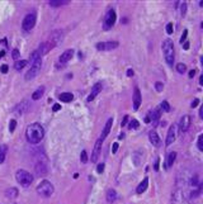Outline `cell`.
Returning a JSON list of instances; mask_svg holds the SVG:
<instances>
[{
  "instance_id": "cell-51",
  "label": "cell",
  "mask_w": 203,
  "mask_h": 204,
  "mask_svg": "<svg viewBox=\"0 0 203 204\" xmlns=\"http://www.w3.org/2000/svg\"><path fill=\"white\" fill-rule=\"evenodd\" d=\"M183 48H184V50H188V48H189V43H188V42H184Z\"/></svg>"
},
{
  "instance_id": "cell-18",
  "label": "cell",
  "mask_w": 203,
  "mask_h": 204,
  "mask_svg": "<svg viewBox=\"0 0 203 204\" xmlns=\"http://www.w3.org/2000/svg\"><path fill=\"white\" fill-rule=\"evenodd\" d=\"M28 109V102L27 100H24V102H22L19 105H18L17 108H15V113L17 114H23V113H26V110Z\"/></svg>"
},
{
  "instance_id": "cell-9",
  "label": "cell",
  "mask_w": 203,
  "mask_h": 204,
  "mask_svg": "<svg viewBox=\"0 0 203 204\" xmlns=\"http://www.w3.org/2000/svg\"><path fill=\"white\" fill-rule=\"evenodd\" d=\"M74 56V51L72 50H66L61 56H60V59H59V65H57V67H62V66H65L70 60H71V57Z\"/></svg>"
},
{
  "instance_id": "cell-52",
  "label": "cell",
  "mask_w": 203,
  "mask_h": 204,
  "mask_svg": "<svg viewBox=\"0 0 203 204\" xmlns=\"http://www.w3.org/2000/svg\"><path fill=\"white\" fill-rule=\"evenodd\" d=\"M199 117L203 118V108L202 107H201V110H199Z\"/></svg>"
},
{
  "instance_id": "cell-8",
  "label": "cell",
  "mask_w": 203,
  "mask_h": 204,
  "mask_svg": "<svg viewBox=\"0 0 203 204\" xmlns=\"http://www.w3.org/2000/svg\"><path fill=\"white\" fill-rule=\"evenodd\" d=\"M191 123H192V118L186 114V116H183L180 118V122H179V129H180V132L184 133V132H187L189 127H191Z\"/></svg>"
},
{
  "instance_id": "cell-15",
  "label": "cell",
  "mask_w": 203,
  "mask_h": 204,
  "mask_svg": "<svg viewBox=\"0 0 203 204\" xmlns=\"http://www.w3.org/2000/svg\"><path fill=\"white\" fill-rule=\"evenodd\" d=\"M141 104V93L138 88H135V93H133V108L137 110L140 108Z\"/></svg>"
},
{
  "instance_id": "cell-28",
  "label": "cell",
  "mask_w": 203,
  "mask_h": 204,
  "mask_svg": "<svg viewBox=\"0 0 203 204\" xmlns=\"http://www.w3.org/2000/svg\"><path fill=\"white\" fill-rule=\"evenodd\" d=\"M104 45H105V51H108V50H113V48H117V47H118V42H116V41H112V42H104Z\"/></svg>"
},
{
  "instance_id": "cell-1",
  "label": "cell",
  "mask_w": 203,
  "mask_h": 204,
  "mask_svg": "<svg viewBox=\"0 0 203 204\" xmlns=\"http://www.w3.org/2000/svg\"><path fill=\"white\" fill-rule=\"evenodd\" d=\"M45 137V129L40 123H32L26 129V138L29 143H40Z\"/></svg>"
},
{
  "instance_id": "cell-6",
  "label": "cell",
  "mask_w": 203,
  "mask_h": 204,
  "mask_svg": "<svg viewBox=\"0 0 203 204\" xmlns=\"http://www.w3.org/2000/svg\"><path fill=\"white\" fill-rule=\"evenodd\" d=\"M116 19H117V14L113 9L108 10V13L105 14V18H104V22H103V28L104 29H109L112 28L116 23Z\"/></svg>"
},
{
  "instance_id": "cell-34",
  "label": "cell",
  "mask_w": 203,
  "mask_h": 204,
  "mask_svg": "<svg viewBox=\"0 0 203 204\" xmlns=\"http://www.w3.org/2000/svg\"><path fill=\"white\" fill-rule=\"evenodd\" d=\"M80 160H81V164H86V162H88V154H86V151H83V152H81Z\"/></svg>"
},
{
  "instance_id": "cell-20",
  "label": "cell",
  "mask_w": 203,
  "mask_h": 204,
  "mask_svg": "<svg viewBox=\"0 0 203 204\" xmlns=\"http://www.w3.org/2000/svg\"><path fill=\"white\" fill-rule=\"evenodd\" d=\"M59 99L62 102V103H70L72 99H74V95L71 93H62L61 95H59Z\"/></svg>"
},
{
  "instance_id": "cell-33",
  "label": "cell",
  "mask_w": 203,
  "mask_h": 204,
  "mask_svg": "<svg viewBox=\"0 0 203 204\" xmlns=\"http://www.w3.org/2000/svg\"><path fill=\"white\" fill-rule=\"evenodd\" d=\"M15 127H17V122L14 119H12L10 123H9V131H10V133H13L15 131Z\"/></svg>"
},
{
  "instance_id": "cell-23",
  "label": "cell",
  "mask_w": 203,
  "mask_h": 204,
  "mask_svg": "<svg viewBox=\"0 0 203 204\" xmlns=\"http://www.w3.org/2000/svg\"><path fill=\"white\" fill-rule=\"evenodd\" d=\"M7 152H8V146L7 145H2V146H0V164H3L5 161Z\"/></svg>"
},
{
  "instance_id": "cell-4",
  "label": "cell",
  "mask_w": 203,
  "mask_h": 204,
  "mask_svg": "<svg viewBox=\"0 0 203 204\" xmlns=\"http://www.w3.org/2000/svg\"><path fill=\"white\" fill-rule=\"evenodd\" d=\"M36 190H37V193H38L40 195H42V197H45V198H48V197H51V195L53 194L55 188H53V185L51 184V181L43 180V181L40 183V185L37 187Z\"/></svg>"
},
{
  "instance_id": "cell-45",
  "label": "cell",
  "mask_w": 203,
  "mask_h": 204,
  "mask_svg": "<svg viewBox=\"0 0 203 204\" xmlns=\"http://www.w3.org/2000/svg\"><path fill=\"white\" fill-rule=\"evenodd\" d=\"M198 105H199V99H194V100L192 102V104H191L192 108H196V107H198Z\"/></svg>"
},
{
  "instance_id": "cell-27",
  "label": "cell",
  "mask_w": 203,
  "mask_h": 204,
  "mask_svg": "<svg viewBox=\"0 0 203 204\" xmlns=\"http://www.w3.org/2000/svg\"><path fill=\"white\" fill-rule=\"evenodd\" d=\"M5 194H7L8 198H17L18 197V189L17 188H10V189H8L5 192Z\"/></svg>"
},
{
  "instance_id": "cell-17",
  "label": "cell",
  "mask_w": 203,
  "mask_h": 204,
  "mask_svg": "<svg viewBox=\"0 0 203 204\" xmlns=\"http://www.w3.org/2000/svg\"><path fill=\"white\" fill-rule=\"evenodd\" d=\"M147 185H149V178H145V179L140 183V185L137 187V189H136L137 194H142V193L147 189Z\"/></svg>"
},
{
  "instance_id": "cell-25",
  "label": "cell",
  "mask_w": 203,
  "mask_h": 204,
  "mask_svg": "<svg viewBox=\"0 0 203 204\" xmlns=\"http://www.w3.org/2000/svg\"><path fill=\"white\" fill-rule=\"evenodd\" d=\"M116 199H117V194H116V190H113V189L108 190V193H107V200H108L109 203H113Z\"/></svg>"
},
{
  "instance_id": "cell-29",
  "label": "cell",
  "mask_w": 203,
  "mask_h": 204,
  "mask_svg": "<svg viewBox=\"0 0 203 204\" xmlns=\"http://www.w3.org/2000/svg\"><path fill=\"white\" fill-rule=\"evenodd\" d=\"M176 71L179 72V74H184L187 71V66L184 65V64H178L176 65Z\"/></svg>"
},
{
  "instance_id": "cell-13",
  "label": "cell",
  "mask_w": 203,
  "mask_h": 204,
  "mask_svg": "<svg viewBox=\"0 0 203 204\" xmlns=\"http://www.w3.org/2000/svg\"><path fill=\"white\" fill-rule=\"evenodd\" d=\"M112 124H113V118H109V119L107 121V123H105V127H104V129H103V133H102V136H100V140H102V141H104V140L107 138V136L109 135L110 128H112Z\"/></svg>"
},
{
  "instance_id": "cell-36",
  "label": "cell",
  "mask_w": 203,
  "mask_h": 204,
  "mask_svg": "<svg viewBox=\"0 0 203 204\" xmlns=\"http://www.w3.org/2000/svg\"><path fill=\"white\" fill-rule=\"evenodd\" d=\"M202 142H203V136L201 135V136L198 137V143H197V145H198V150H199V151H203V145H202Z\"/></svg>"
},
{
  "instance_id": "cell-53",
  "label": "cell",
  "mask_w": 203,
  "mask_h": 204,
  "mask_svg": "<svg viewBox=\"0 0 203 204\" xmlns=\"http://www.w3.org/2000/svg\"><path fill=\"white\" fill-rule=\"evenodd\" d=\"M199 84H201V85L203 84V76H201V78H199Z\"/></svg>"
},
{
  "instance_id": "cell-48",
  "label": "cell",
  "mask_w": 203,
  "mask_h": 204,
  "mask_svg": "<svg viewBox=\"0 0 203 204\" xmlns=\"http://www.w3.org/2000/svg\"><path fill=\"white\" fill-rule=\"evenodd\" d=\"M52 109H53V112H57V110H60V109H61V105H60V104H55Z\"/></svg>"
},
{
  "instance_id": "cell-3",
  "label": "cell",
  "mask_w": 203,
  "mask_h": 204,
  "mask_svg": "<svg viewBox=\"0 0 203 204\" xmlns=\"http://www.w3.org/2000/svg\"><path fill=\"white\" fill-rule=\"evenodd\" d=\"M162 52L165 61L168 62V65H173L174 62V45L172 40H165L162 42Z\"/></svg>"
},
{
  "instance_id": "cell-39",
  "label": "cell",
  "mask_w": 203,
  "mask_h": 204,
  "mask_svg": "<svg viewBox=\"0 0 203 204\" xmlns=\"http://www.w3.org/2000/svg\"><path fill=\"white\" fill-rule=\"evenodd\" d=\"M104 168H105V165H104V164H99V165H98V168H97V173H98V174H102V173L104 171Z\"/></svg>"
},
{
  "instance_id": "cell-26",
  "label": "cell",
  "mask_w": 203,
  "mask_h": 204,
  "mask_svg": "<svg viewBox=\"0 0 203 204\" xmlns=\"http://www.w3.org/2000/svg\"><path fill=\"white\" fill-rule=\"evenodd\" d=\"M27 64H28V62H27L26 60H21V61H17V62L14 64V69H15V70H18V71H21L22 69H24V67L27 66Z\"/></svg>"
},
{
  "instance_id": "cell-44",
  "label": "cell",
  "mask_w": 203,
  "mask_h": 204,
  "mask_svg": "<svg viewBox=\"0 0 203 204\" xmlns=\"http://www.w3.org/2000/svg\"><path fill=\"white\" fill-rule=\"evenodd\" d=\"M8 70H9V67H8V65H3L2 67H0V71H2L3 74H7V72H8Z\"/></svg>"
},
{
  "instance_id": "cell-14",
  "label": "cell",
  "mask_w": 203,
  "mask_h": 204,
  "mask_svg": "<svg viewBox=\"0 0 203 204\" xmlns=\"http://www.w3.org/2000/svg\"><path fill=\"white\" fill-rule=\"evenodd\" d=\"M160 116H161V113H160V109H159V108H156V109H154V110H152V112H150V114L147 116V117H149V119H150V123L156 124V123H157V121L160 119Z\"/></svg>"
},
{
  "instance_id": "cell-50",
  "label": "cell",
  "mask_w": 203,
  "mask_h": 204,
  "mask_svg": "<svg viewBox=\"0 0 203 204\" xmlns=\"http://www.w3.org/2000/svg\"><path fill=\"white\" fill-rule=\"evenodd\" d=\"M127 76H133V70L128 69V70H127Z\"/></svg>"
},
{
  "instance_id": "cell-42",
  "label": "cell",
  "mask_w": 203,
  "mask_h": 204,
  "mask_svg": "<svg viewBox=\"0 0 203 204\" xmlns=\"http://www.w3.org/2000/svg\"><path fill=\"white\" fill-rule=\"evenodd\" d=\"M173 23H169L168 26H167V32H168V34H172L173 33Z\"/></svg>"
},
{
  "instance_id": "cell-30",
  "label": "cell",
  "mask_w": 203,
  "mask_h": 204,
  "mask_svg": "<svg viewBox=\"0 0 203 204\" xmlns=\"http://www.w3.org/2000/svg\"><path fill=\"white\" fill-rule=\"evenodd\" d=\"M160 108L164 110V112H169V110H170V105H169V103H168L167 100L161 102V105H160Z\"/></svg>"
},
{
  "instance_id": "cell-11",
  "label": "cell",
  "mask_w": 203,
  "mask_h": 204,
  "mask_svg": "<svg viewBox=\"0 0 203 204\" xmlns=\"http://www.w3.org/2000/svg\"><path fill=\"white\" fill-rule=\"evenodd\" d=\"M175 137H176V126L173 124L170 126L169 131H168V135H167V141H165V145L167 146H170L174 141H175Z\"/></svg>"
},
{
  "instance_id": "cell-12",
  "label": "cell",
  "mask_w": 203,
  "mask_h": 204,
  "mask_svg": "<svg viewBox=\"0 0 203 204\" xmlns=\"http://www.w3.org/2000/svg\"><path fill=\"white\" fill-rule=\"evenodd\" d=\"M100 91H102V83H97V84H94L93 88H91V91H90V94H89V97H88L86 100H88V102L94 100L95 97L99 94Z\"/></svg>"
},
{
  "instance_id": "cell-47",
  "label": "cell",
  "mask_w": 203,
  "mask_h": 204,
  "mask_svg": "<svg viewBox=\"0 0 203 204\" xmlns=\"http://www.w3.org/2000/svg\"><path fill=\"white\" fill-rule=\"evenodd\" d=\"M127 122H128V116H124L123 117V119H122V122H121V126L123 127V126H126L127 124Z\"/></svg>"
},
{
  "instance_id": "cell-46",
  "label": "cell",
  "mask_w": 203,
  "mask_h": 204,
  "mask_svg": "<svg viewBox=\"0 0 203 204\" xmlns=\"http://www.w3.org/2000/svg\"><path fill=\"white\" fill-rule=\"evenodd\" d=\"M159 164H160V159H156L155 165H154V169H155V171H159Z\"/></svg>"
},
{
  "instance_id": "cell-16",
  "label": "cell",
  "mask_w": 203,
  "mask_h": 204,
  "mask_svg": "<svg viewBox=\"0 0 203 204\" xmlns=\"http://www.w3.org/2000/svg\"><path fill=\"white\" fill-rule=\"evenodd\" d=\"M149 140H150V142L155 146V147H159L160 145H161V141H160V138H159V136H157V133L156 132H154V131H151L150 133H149Z\"/></svg>"
},
{
  "instance_id": "cell-22",
  "label": "cell",
  "mask_w": 203,
  "mask_h": 204,
  "mask_svg": "<svg viewBox=\"0 0 203 204\" xmlns=\"http://www.w3.org/2000/svg\"><path fill=\"white\" fill-rule=\"evenodd\" d=\"M43 93H45V88H43V86L38 88V89H37V90L33 93V94H32V99H33V100H38V99H41L42 95H43Z\"/></svg>"
},
{
  "instance_id": "cell-43",
  "label": "cell",
  "mask_w": 203,
  "mask_h": 204,
  "mask_svg": "<svg viewBox=\"0 0 203 204\" xmlns=\"http://www.w3.org/2000/svg\"><path fill=\"white\" fill-rule=\"evenodd\" d=\"M118 143L116 142V143H113V147H112V154H117V151H118Z\"/></svg>"
},
{
  "instance_id": "cell-5",
  "label": "cell",
  "mask_w": 203,
  "mask_h": 204,
  "mask_svg": "<svg viewBox=\"0 0 203 204\" xmlns=\"http://www.w3.org/2000/svg\"><path fill=\"white\" fill-rule=\"evenodd\" d=\"M15 179H17V181L19 183L22 187H24V188L29 187V185L32 184V181H33L32 174L28 173L27 170H18L17 174H15Z\"/></svg>"
},
{
  "instance_id": "cell-54",
  "label": "cell",
  "mask_w": 203,
  "mask_h": 204,
  "mask_svg": "<svg viewBox=\"0 0 203 204\" xmlns=\"http://www.w3.org/2000/svg\"><path fill=\"white\" fill-rule=\"evenodd\" d=\"M145 122H146V123H150V119H149V117H146V118H145Z\"/></svg>"
},
{
  "instance_id": "cell-10",
  "label": "cell",
  "mask_w": 203,
  "mask_h": 204,
  "mask_svg": "<svg viewBox=\"0 0 203 204\" xmlns=\"http://www.w3.org/2000/svg\"><path fill=\"white\" fill-rule=\"evenodd\" d=\"M102 140L99 138L95 145H94V148H93V154H91V162H97L99 156H100V152H102Z\"/></svg>"
},
{
  "instance_id": "cell-49",
  "label": "cell",
  "mask_w": 203,
  "mask_h": 204,
  "mask_svg": "<svg viewBox=\"0 0 203 204\" xmlns=\"http://www.w3.org/2000/svg\"><path fill=\"white\" fill-rule=\"evenodd\" d=\"M196 72H197L196 70H191V71H189V75H188V76H189L191 79H192V78H194V75H196Z\"/></svg>"
},
{
  "instance_id": "cell-2",
  "label": "cell",
  "mask_w": 203,
  "mask_h": 204,
  "mask_svg": "<svg viewBox=\"0 0 203 204\" xmlns=\"http://www.w3.org/2000/svg\"><path fill=\"white\" fill-rule=\"evenodd\" d=\"M29 60H31V69L26 74V80H32L33 78H36L37 75H38V72L41 70V66H42L41 55L38 53V51H34L31 55V59Z\"/></svg>"
},
{
  "instance_id": "cell-31",
  "label": "cell",
  "mask_w": 203,
  "mask_h": 204,
  "mask_svg": "<svg viewBox=\"0 0 203 204\" xmlns=\"http://www.w3.org/2000/svg\"><path fill=\"white\" fill-rule=\"evenodd\" d=\"M67 2H60V0H52V2H50V5L51 7H61L64 4H66Z\"/></svg>"
},
{
  "instance_id": "cell-24",
  "label": "cell",
  "mask_w": 203,
  "mask_h": 204,
  "mask_svg": "<svg viewBox=\"0 0 203 204\" xmlns=\"http://www.w3.org/2000/svg\"><path fill=\"white\" fill-rule=\"evenodd\" d=\"M175 159H176V152H170L169 155H168V159H167V169H169L170 166L174 164V161H175Z\"/></svg>"
},
{
  "instance_id": "cell-41",
  "label": "cell",
  "mask_w": 203,
  "mask_h": 204,
  "mask_svg": "<svg viewBox=\"0 0 203 204\" xmlns=\"http://www.w3.org/2000/svg\"><path fill=\"white\" fill-rule=\"evenodd\" d=\"M12 56H13V59H14V60H17L18 57H19V51H18L17 48H15V50H13V53H12Z\"/></svg>"
},
{
  "instance_id": "cell-35",
  "label": "cell",
  "mask_w": 203,
  "mask_h": 204,
  "mask_svg": "<svg viewBox=\"0 0 203 204\" xmlns=\"http://www.w3.org/2000/svg\"><path fill=\"white\" fill-rule=\"evenodd\" d=\"M186 13H187V3H181L180 4V14L184 17Z\"/></svg>"
},
{
  "instance_id": "cell-40",
  "label": "cell",
  "mask_w": 203,
  "mask_h": 204,
  "mask_svg": "<svg viewBox=\"0 0 203 204\" xmlns=\"http://www.w3.org/2000/svg\"><path fill=\"white\" fill-rule=\"evenodd\" d=\"M97 50H98V51H105V45H104V42L98 43V45H97Z\"/></svg>"
},
{
  "instance_id": "cell-37",
  "label": "cell",
  "mask_w": 203,
  "mask_h": 204,
  "mask_svg": "<svg viewBox=\"0 0 203 204\" xmlns=\"http://www.w3.org/2000/svg\"><path fill=\"white\" fill-rule=\"evenodd\" d=\"M155 89H156V91H162V89H164V84L162 83H160V81H157V83H155Z\"/></svg>"
},
{
  "instance_id": "cell-55",
  "label": "cell",
  "mask_w": 203,
  "mask_h": 204,
  "mask_svg": "<svg viewBox=\"0 0 203 204\" xmlns=\"http://www.w3.org/2000/svg\"><path fill=\"white\" fill-rule=\"evenodd\" d=\"M118 138H119V140H122V138H124V135H123V133H122V135H119V137H118Z\"/></svg>"
},
{
  "instance_id": "cell-7",
  "label": "cell",
  "mask_w": 203,
  "mask_h": 204,
  "mask_svg": "<svg viewBox=\"0 0 203 204\" xmlns=\"http://www.w3.org/2000/svg\"><path fill=\"white\" fill-rule=\"evenodd\" d=\"M36 13H29V14H27L26 17H24V19H23V22H22V27H23V29L24 31H31L33 27H34V24H36Z\"/></svg>"
},
{
  "instance_id": "cell-38",
  "label": "cell",
  "mask_w": 203,
  "mask_h": 204,
  "mask_svg": "<svg viewBox=\"0 0 203 204\" xmlns=\"http://www.w3.org/2000/svg\"><path fill=\"white\" fill-rule=\"evenodd\" d=\"M187 36H188V31L186 29V31L183 32V36L180 37V43H181V45H183L184 42H186V40H187Z\"/></svg>"
},
{
  "instance_id": "cell-19",
  "label": "cell",
  "mask_w": 203,
  "mask_h": 204,
  "mask_svg": "<svg viewBox=\"0 0 203 204\" xmlns=\"http://www.w3.org/2000/svg\"><path fill=\"white\" fill-rule=\"evenodd\" d=\"M8 51V41L4 40H0V59L5 56V53Z\"/></svg>"
},
{
  "instance_id": "cell-32",
  "label": "cell",
  "mask_w": 203,
  "mask_h": 204,
  "mask_svg": "<svg viewBox=\"0 0 203 204\" xmlns=\"http://www.w3.org/2000/svg\"><path fill=\"white\" fill-rule=\"evenodd\" d=\"M138 126H140L138 121H137V119H132V121L130 122V124H128V128H130V129H135V128H137Z\"/></svg>"
},
{
  "instance_id": "cell-21",
  "label": "cell",
  "mask_w": 203,
  "mask_h": 204,
  "mask_svg": "<svg viewBox=\"0 0 203 204\" xmlns=\"http://www.w3.org/2000/svg\"><path fill=\"white\" fill-rule=\"evenodd\" d=\"M36 171L38 173V175H46L47 169H46V164L43 162H38L36 165Z\"/></svg>"
}]
</instances>
